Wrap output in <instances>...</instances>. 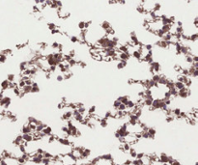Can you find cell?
<instances>
[{
	"label": "cell",
	"mask_w": 198,
	"mask_h": 165,
	"mask_svg": "<svg viewBox=\"0 0 198 165\" xmlns=\"http://www.w3.org/2000/svg\"><path fill=\"white\" fill-rule=\"evenodd\" d=\"M191 95V91L190 90V88L185 87V88L181 89V90H178V97H180L182 99H186V98H188Z\"/></svg>",
	"instance_id": "6da1fadb"
},
{
	"label": "cell",
	"mask_w": 198,
	"mask_h": 165,
	"mask_svg": "<svg viewBox=\"0 0 198 165\" xmlns=\"http://www.w3.org/2000/svg\"><path fill=\"white\" fill-rule=\"evenodd\" d=\"M118 57H119V60L129 61L130 58H131V54L129 52H119L118 53Z\"/></svg>",
	"instance_id": "7a4b0ae2"
},
{
	"label": "cell",
	"mask_w": 198,
	"mask_h": 165,
	"mask_svg": "<svg viewBox=\"0 0 198 165\" xmlns=\"http://www.w3.org/2000/svg\"><path fill=\"white\" fill-rule=\"evenodd\" d=\"M150 67L151 68H153V70H154L155 72H161V70H162V67H161V64L159 63V62H151L150 63Z\"/></svg>",
	"instance_id": "3957f363"
},
{
	"label": "cell",
	"mask_w": 198,
	"mask_h": 165,
	"mask_svg": "<svg viewBox=\"0 0 198 165\" xmlns=\"http://www.w3.org/2000/svg\"><path fill=\"white\" fill-rule=\"evenodd\" d=\"M22 139L25 143H31L33 141V136L32 133H23L22 135Z\"/></svg>",
	"instance_id": "277c9868"
},
{
	"label": "cell",
	"mask_w": 198,
	"mask_h": 165,
	"mask_svg": "<svg viewBox=\"0 0 198 165\" xmlns=\"http://www.w3.org/2000/svg\"><path fill=\"white\" fill-rule=\"evenodd\" d=\"M71 118H73V111H71V110H67L62 116V119L65 120V121L71 120Z\"/></svg>",
	"instance_id": "5b68a950"
},
{
	"label": "cell",
	"mask_w": 198,
	"mask_h": 165,
	"mask_svg": "<svg viewBox=\"0 0 198 165\" xmlns=\"http://www.w3.org/2000/svg\"><path fill=\"white\" fill-rule=\"evenodd\" d=\"M9 86H10V82L8 81L7 79H4L1 83H0V87L2 89V91H5V90H9Z\"/></svg>",
	"instance_id": "8992f818"
},
{
	"label": "cell",
	"mask_w": 198,
	"mask_h": 165,
	"mask_svg": "<svg viewBox=\"0 0 198 165\" xmlns=\"http://www.w3.org/2000/svg\"><path fill=\"white\" fill-rule=\"evenodd\" d=\"M147 132L149 134V139H154L155 135H156V129L154 128H148Z\"/></svg>",
	"instance_id": "52a82bcc"
},
{
	"label": "cell",
	"mask_w": 198,
	"mask_h": 165,
	"mask_svg": "<svg viewBox=\"0 0 198 165\" xmlns=\"http://www.w3.org/2000/svg\"><path fill=\"white\" fill-rule=\"evenodd\" d=\"M159 161L162 162V163H166L168 162V156L166 154H162L160 157H159Z\"/></svg>",
	"instance_id": "ba28073f"
},
{
	"label": "cell",
	"mask_w": 198,
	"mask_h": 165,
	"mask_svg": "<svg viewBox=\"0 0 198 165\" xmlns=\"http://www.w3.org/2000/svg\"><path fill=\"white\" fill-rule=\"evenodd\" d=\"M32 89H31V93H39L40 92V87H39V85H38V83L37 82H33L32 83Z\"/></svg>",
	"instance_id": "9c48e42d"
},
{
	"label": "cell",
	"mask_w": 198,
	"mask_h": 165,
	"mask_svg": "<svg viewBox=\"0 0 198 165\" xmlns=\"http://www.w3.org/2000/svg\"><path fill=\"white\" fill-rule=\"evenodd\" d=\"M188 79H189V76H186V75H184V74H182V73H180V74L177 76V81L183 82L184 84L188 81Z\"/></svg>",
	"instance_id": "30bf717a"
},
{
	"label": "cell",
	"mask_w": 198,
	"mask_h": 165,
	"mask_svg": "<svg viewBox=\"0 0 198 165\" xmlns=\"http://www.w3.org/2000/svg\"><path fill=\"white\" fill-rule=\"evenodd\" d=\"M132 57L134 58V59H136V60H138V61H140L141 60V58H142V55H141V53H140L138 50H133L132 52Z\"/></svg>",
	"instance_id": "8fae6325"
},
{
	"label": "cell",
	"mask_w": 198,
	"mask_h": 165,
	"mask_svg": "<svg viewBox=\"0 0 198 165\" xmlns=\"http://www.w3.org/2000/svg\"><path fill=\"white\" fill-rule=\"evenodd\" d=\"M127 65H128V61L119 60V62H118V64H117V69L118 70H122V69H124L125 67H127Z\"/></svg>",
	"instance_id": "7c38bea8"
},
{
	"label": "cell",
	"mask_w": 198,
	"mask_h": 165,
	"mask_svg": "<svg viewBox=\"0 0 198 165\" xmlns=\"http://www.w3.org/2000/svg\"><path fill=\"white\" fill-rule=\"evenodd\" d=\"M167 81H168V79H167V77H166L165 75H161V77H160V79H159L158 84L164 86V85L166 84V82H167Z\"/></svg>",
	"instance_id": "4fadbf2b"
},
{
	"label": "cell",
	"mask_w": 198,
	"mask_h": 165,
	"mask_svg": "<svg viewBox=\"0 0 198 165\" xmlns=\"http://www.w3.org/2000/svg\"><path fill=\"white\" fill-rule=\"evenodd\" d=\"M117 100L120 101L121 103L126 104V103L128 102V101L130 100V97H129V96H121V97H119V98H118Z\"/></svg>",
	"instance_id": "5bb4252c"
},
{
	"label": "cell",
	"mask_w": 198,
	"mask_h": 165,
	"mask_svg": "<svg viewBox=\"0 0 198 165\" xmlns=\"http://www.w3.org/2000/svg\"><path fill=\"white\" fill-rule=\"evenodd\" d=\"M126 106H127V109H133V108L135 107V101H131V100H129L128 102L126 103Z\"/></svg>",
	"instance_id": "9a60e30c"
},
{
	"label": "cell",
	"mask_w": 198,
	"mask_h": 165,
	"mask_svg": "<svg viewBox=\"0 0 198 165\" xmlns=\"http://www.w3.org/2000/svg\"><path fill=\"white\" fill-rule=\"evenodd\" d=\"M100 158H101V159H103V160H108V161L113 160V157H112V155H110V154L103 155V156H101V157H100Z\"/></svg>",
	"instance_id": "2e32d148"
},
{
	"label": "cell",
	"mask_w": 198,
	"mask_h": 165,
	"mask_svg": "<svg viewBox=\"0 0 198 165\" xmlns=\"http://www.w3.org/2000/svg\"><path fill=\"white\" fill-rule=\"evenodd\" d=\"M22 143H24V141H23V139H22V135H18V136L14 140V144H15V146H18V145H20V144H22Z\"/></svg>",
	"instance_id": "e0dca14e"
},
{
	"label": "cell",
	"mask_w": 198,
	"mask_h": 165,
	"mask_svg": "<svg viewBox=\"0 0 198 165\" xmlns=\"http://www.w3.org/2000/svg\"><path fill=\"white\" fill-rule=\"evenodd\" d=\"M185 84H184L183 82H180V81H176V82H174V88L177 89V90H181V89H183L185 88Z\"/></svg>",
	"instance_id": "ac0fdd59"
},
{
	"label": "cell",
	"mask_w": 198,
	"mask_h": 165,
	"mask_svg": "<svg viewBox=\"0 0 198 165\" xmlns=\"http://www.w3.org/2000/svg\"><path fill=\"white\" fill-rule=\"evenodd\" d=\"M21 131H22V133H32V130L30 129L28 124H27V125H24V126L22 127Z\"/></svg>",
	"instance_id": "d6986e66"
},
{
	"label": "cell",
	"mask_w": 198,
	"mask_h": 165,
	"mask_svg": "<svg viewBox=\"0 0 198 165\" xmlns=\"http://www.w3.org/2000/svg\"><path fill=\"white\" fill-rule=\"evenodd\" d=\"M100 25H101V27H102V28H103L104 31H105L106 29H108V28H110V27H111V24H110L108 21H106V20L103 21L102 23H101V24H100Z\"/></svg>",
	"instance_id": "ffe728a7"
},
{
	"label": "cell",
	"mask_w": 198,
	"mask_h": 165,
	"mask_svg": "<svg viewBox=\"0 0 198 165\" xmlns=\"http://www.w3.org/2000/svg\"><path fill=\"white\" fill-rule=\"evenodd\" d=\"M27 66H28V62H26V61L21 62V63L19 64V70H20V72L25 71V70L27 69Z\"/></svg>",
	"instance_id": "44dd1931"
},
{
	"label": "cell",
	"mask_w": 198,
	"mask_h": 165,
	"mask_svg": "<svg viewBox=\"0 0 198 165\" xmlns=\"http://www.w3.org/2000/svg\"><path fill=\"white\" fill-rule=\"evenodd\" d=\"M12 90H13V93L15 94V96H18V97L20 96V94H21V89H20V88H19L18 86L14 87Z\"/></svg>",
	"instance_id": "7402d4cb"
},
{
	"label": "cell",
	"mask_w": 198,
	"mask_h": 165,
	"mask_svg": "<svg viewBox=\"0 0 198 165\" xmlns=\"http://www.w3.org/2000/svg\"><path fill=\"white\" fill-rule=\"evenodd\" d=\"M31 89H32V86H31V85H25V86L21 89V91L24 94H29V93H31Z\"/></svg>",
	"instance_id": "603a6c76"
},
{
	"label": "cell",
	"mask_w": 198,
	"mask_h": 165,
	"mask_svg": "<svg viewBox=\"0 0 198 165\" xmlns=\"http://www.w3.org/2000/svg\"><path fill=\"white\" fill-rule=\"evenodd\" d=\"M164 86L167 88V90H170V89H172V88H174V81L173 80H169L166 82V84L164 85Z\"/></svg>",
	"instance_id": "cb8c5ba5"
},
{
	"label": "cell",
	"mask_w": 198,
	"mask_h": 165,
	"mask_svg": "<svg viewBox=\"0 0 198 165\" xmlns=\"http://www.w3.org/2000/svg\"><path fill=\"white\" fill-rule=\"evenodd\" d=\"M7 55H5V54H3L2 52L0 53V64H5L6 63V61H7Z\"/></svg>",
	"instance_id": "d4e9b609"
},
{
	"label": "cell",
	"mask_w": 198,
	"mask_h": 165,
	"mask_svg": "<svg viewBox=\"0 0 198 165\" xmlns=\"http://www.w3.org/2000/svg\"><path fill=\"white\" fill-rule=\"evenodd\" d=\"M129 154H130V156H131L132 158H136V154H137V153H136V150H135L134 148H132V147H131V149L129 150Z\"/></svg>",
	"instance_id": "484cf974"
},
{
	"label": "cell",
	"mask_w": 198,
	"mask_h": 165,
	"mask_svg": "<svg viewBox=\"0 0 198 165\" xmlns=\"http://www.w3.org/2000/svg\"><path fill=\"white\" fill-rule=\"evenodd\" d=\"M170 94H171V97H173V98H177L178 97V90L175 89V88H172V89H170L168 90Z\"/></svg>",
	"instance_id": "4316f807"
},
{
	"label": "cell",
	"mask_w": 198,
	"mask_h": 165,
	"mask_svg": "<svg viewBox=\"0 0 198 165\" xmlns=\"http://www.w3.org/2000/svg\"><path fill=\"white\" fill-rule=\"evenodd\" d=\"M65 74L63 75V77H64V79H71L72 77H73V72H71V71H69V72H64Z\"/></svg>",
	"instance_id": "83f0119b"
},
{
	"label": "cell",
	"mask_w": 198,
	"mask_h": 165,
	"mask_svg": "<svg viewBox=\"0 0 198 165\" xmlns=\"http://www.w3.org/2000/svg\"><path fill=\"white\" fill-rule=\"evenodd\" d=\"M15 79V75L14 73H9L7 75V80L9 82H14Z\"/></svg>",
	"instance_id": "f1b7e54d"
},
{
	"label": "cell",
	"mask_w": 198,
	"mask_h": 165,
	"mask_svg": "<svg viewBox=\"0 0 198 165\" xmlns=\"http://www.w3.org/2000/svg\"><path fill=\"white\" fill-rule=\"evenodd\" d=\"M185 60H186V62L188 63V64H192V55L191 54H188V55H186L185 56Z\"/></svg>",
	"instance_id": "f546056e"
},
{
	"label": "cell",
	"mask_w": 198,
	"mask_h": 165,
	"mask_svg": "<svg viewBox=\"0 0 198 165\" xmlns=\"http://www.w3.org/2000/svg\"><path fill=\"white\" fill-rule=\"evenodd\" d=\"M132 165H143V161H142V159L135 158L134 160H132Z\"/></svg>",
	"instance_id": "4dcf8cb0"
},
{
	"label": "cell",
	"mask_w": 198,
	"mask_h": 165,
	"mask_svg": "<svg viewBox=\"0 0 198 165\" xmlns=\"http://www.w3.org/2000/svg\"><path fill=\"white\" fill-rule=\"evenodd\" d=\"M47 27H48V29H49L50 31H52V30L57 28V25H56L54 22H48V23H47Z\"/></svg>",
	"instance_id": "1f68e13d"
},
{
	"label": "cell",
	"mask_w": 198,
	"mask_h": 165,
	"mask_svg": "<svg viewBox=\"0 0 198 165\" xmlns=\"http://www.w3.org/2000/svg\"><path fill=\"white\" fill-rule=\"evenodd\" d=\"M160 77H161V74H159V73H155V74H153L152 75V80L154 81V82H156V83H158L159 82V79H160Z\"/></svg>",
	"instance_id": "d6a6232c"
},
{
	"label": "cell",
	"mask_w": 198,
	"mask_h": 165,
	"mask_svg": "<svg viewBox=\"0 0 198 165\" xmlns=\"http://www.w3.org/2000/svg\"><path fill=\"white\" fill-rule=\"evenodd\" d=\"M68 64H69V66H70L71 68H73V67H74L75 65L77 64V61H76L74 58H72V59H71V60L68 62Z\"/></svg>",
	"instance_id": "836d02e7"
},
{
	"label": "cell",
	"mask_w": 198,
	"mask_h": 165,
	"mask_svg": "<svg viewBox=\"0 0 198 165\" xmlns=\"http://www.w3.org/2000/svg\"><path fill=\"white\" fill-rule=\"evenodd\" d=\"M100 124H101V126L103 127V128H105L106 126H107V119H105V118H102L101 120H100Z\"/></svg>",
	"instance_id": "e575fe53"
},
{
	"label": "cell",
	"mask_w": 198,
	"mask_h": 165,
	"mask_svg": "<svg viewBox=\"0 0 198 165\" xmlns=\"http://www.w3.org/2000/svg\"><path fill=\"white\" fill-rule=\"evenodd\" d=\"M181 111H182V110H181L180 108H175V109H173V110H172V115L178 117V116L180 115V113H181Z\"/></svg>",
	"instance_id": "d590c367"
},
{
	"label": "cell",
	"mask_w": 198,
	"mask_h": 165,
	"mask_svg": "<svg viewBox=\"0 0 198 165\" xmlns=\"http://www.w3.org/2000/svg\"><path fill=\"white\" fill-rule=\"evenodd\" d=\"M77 28L79 30H84L85 29V21H79L78 24H77Z\"/></svg>",
	"instance_id": "8d00e7d4"
},
{
	"label": "cell",
	"mask_w": 198,
	"mask_h": 165,
	"mask_svg": "<svg viewBox=\"0 0 198 165\" xmlns=\"http://www.w3.org/2000/svg\"><path fill=\"white\" fill-rule=\"evenodd\" d=\"M17 86L19 87L20 89H22L23 87L25 86V81H24V80H22L21 78H19L18 79V82H17Z\"/></svg>",
	"instance_id": "74e56055"
},
{
	"label": "cell",
	"mask_w": 198,
	"mask_h": 165,
	"mask_svg": "<svg viewBox=\"0 0 198 165\" xmlns=\"http://www.w3.org/2000/svg\"><path fill=\"white\" fill-rule=\"evenodd\" d=\"M2 53L5 54V55H7V56H9V55H12V54H13V50H12L11 48H7V49L2 51Z\"/></svg>",
	"instance_id": "f35d334b"
},
{
	"label": "cell",
	"mask_w": 198,
	"mask_h": 165,
	"mask_svg": "<svg viewBox=\"0 0 198 165\" xmlns=\"http://www.w3.org/2000/svg\"><path fill=\"white\" fill-rule=\"evenodd\" d=\"M117 110H119V111H126V110H127L126 104H124V103H120V105L118 106Z\"/></svg>",
	"instance_id": "ab89813d"
},
{
	"label": "cell",
	"mask_w": 198,
	"mask_h": 165,
	"mask_svg": "<svg viewBox=\"0 0 198 165\" xmlns=\"http://www.w3.org/2000/svg\"><path fill=\"white\" fill-rule=\"evenodd\" d=\"M174 119H175V117L173 116V115H168V116H166V119H165V121L167 123H171L174 121Z\"/></svg>",
	"instance_id": "60d3db41"
},
{
	"label": "cell",
	"mask_w": 198,
	"mask_h": 165,
	"mask_svg": "<svg viewBox=\"0 0 198 165\" xmlns=\"http://www.w3.org/2000/svg\"><path fill=\"white\" fill-rule=\"evenodd\" d=\"M48 142L49 143H53L56 139H57V136H55V135H53V134H50V135H48Z\"/></svg>",
	"instance_id": "b9f144b4"
},
{
	"label": "cell",
	"mask_w": 198,
	"mask_h": 165,
	"mask_svg": "<svg viewBox=\"0 0 198 165\" xmlns=\"http://www.w3.org/2000/svg\"><path fill=\"white\" fill-rule=\"evenodd\" d=\"M70 40H71V42L73 43H78V41H79V39H78V37L77 36H72L70 38Z\"/></svg>",
	"instance_id": "7bdbcfd3"
},
{
	"label": "cell",
	"mask_w": 198,
	"mask_h": 165,
	"mask_svg": "<svg viewBox=\"0 0 198 165\" xmlns=\"http://www.w3.org/2000/svg\"><path fill=\"white\" fill-rule=\"evenodd\" d=\"M96 109H97V108H96V106H94V105H93V106H91V107L88 109V114L93 115L96 112Z\"/></svg>",
	"instance_id": "ee69618b"
},
{
	"label": "cell",
	"mask_w": 198,
	"mask_h": 165,
	"mask_svg": "<svg viewBox=\"0 0 198 165\" xmlns=\"http://www.w3.org/2000/svg\"><path fill=\"white\" fill-rule=\"evenodd\" d=\"M191 77H193V78H196V77H198V69H195L193 72H192V73L191 74Z\"/></svg>",
	"instance_id": "f6af8a7d"
},
{
	"label": "cell",
	"mask_w": 198,
	"mask_h": 165,
	"mask_svg": "<svg viewBox=\"0 0 198 165\" xmlns=\"http://www.w3.org/2000/svg\"><path fill=\"white\" fill-rule=\"evenodd\" d=\"M57 70V66H55V65H52V66H49V69H48V71L50 72H54L55 71Z\"/></svg>",
	"instance_id": "bcb514c9"
},
{
	"label": "cell",
	"mask_w": 198,
	"mask_h": 165,
	"mask_svg": "<svg viewBox=\"0 0 198 165\" xmlns=\"http://www.w3.org/2000/svg\"><path fill=\"white\" fill-rule=\"evenodd\" d=\"M58 46H59L58 42H53L51 43V48H53V49H58Z\"/></svg>",
	"instance_id": "7dc6e473"
},
{
	"label": "cell",
	"mask_w": 198,
	"mask_h": 165,
	"mask_svg": "<svg viewBox=\"0 0 198 165\" xmlns=\"http://www.w3.org/2000/svg\"><path fill=\"white\" fill-rule=\"evenodd\" d=\"M120 103H121V102L118 101V100L114 101H113V108H114V109H117L118 106L120 105Z\"/></svg>",
	"instance_id": "c3c4849f"
},
{
	"label": "cell",
	"mask_w": 198,
	"mask_h": 165,
	"mask_svg": "<svg viewBox=\"0 0 198 165\" xmlns=\"http://www.w3.org/2000/svg\"><path fill=\"white\" fill-rule=\"evenodd\" d=\"M145 155H144V153H137L136 154V158H138V159H141V158H143Z\"/></svg>",
	"instance_id": "681fc988"
},
{
	"label": "cell",
	"mask_w": 198,
	"mask_h": 165,
	"mask_svg": "<svg viewBox=\"0 0 198 165\" xmlns=\"http://www.w3.org/2000/svg\"><path fill=\"white\" fill-rule=\"evenodd\" d=\"M77 64H79L80 68H82V69H84V68L86 67V63H85V62H82V61H79V62H77Z\"/></svg>",
	"instance_id": "f907efd6"
},
{
	"label": "cell",
	"mask_w": 198,
	"mask_h": 165,
	"mask_svg": "<svg viewBox=\"0 0 198 165\" xmlns=\"http://www.w3.org/2000/svg\"><path fill=\"white\" fill-rule=\"evenodd\" d=\"M56 79H57V81L61 82V81H63V80H64V77H63V75H57Z\"/></svg>",
	"instance_id": "816d5d0a"
},
{
	"label": "cell",
	"mask_w": 198,
	"mask_h": 165,
	"mask_svg": "<svg viewBox=\"0 0 198 165\" xmlns=\"http://www.w3.org/2000/svg\"><path fill=\"white\" fill-rule=\"evenodd\" d=\"M132 164V160L131 159H127L125 162H124V165H131Z\"/></svg>",
	"instance_id": "f5cc1de1"
},
{
	"label": "cell",
	"mask_w": 198,
	"mask_h": 165,
	"mask_svg": "<svg viewBox=\"0 0 198 165\" xmlns=\"http://www.w3.org/2000/svg\"><path fill=\"white\" fill-rule=\"evenodd\" d=\"M170 165H182V164H181L179 161H177V160H175V159H174V161H173V162H172V163H171Z\"/></svg>",
	"instance_id": "db71d44e"
},
{
	"label": "cell",
	"mask_w": 198,
	"mask_h": 165,
	"mask_svg": "<svg viewBox=\"0 0 198 165\" xmlns=\"http://www.w3.org/2000/svg\"><path fill=\"white\" fill-rule=\"evenodd\" d=\"M114 135H115V137H116V138H118V139H119V138H120V135H119V133H118L117 131H116V132H115V134H114Z\"/></svg>",
	"instance_id": "11a10c76"
},
{
	"label": "cell",
	"mask_w": 198,
	"mask_h": 165,
	"mask_svg": "<svg viewBox=\"0 0 198 165\" xmlns=\"http://www.w3.org/2000/svg\"><path fill=\"white\" fill-rule=\"evenodd\" d=\"M49 165H50V164H49Z\"/></svg>",
	"instance_id": "9f6ffc18"
}]
</instances>
